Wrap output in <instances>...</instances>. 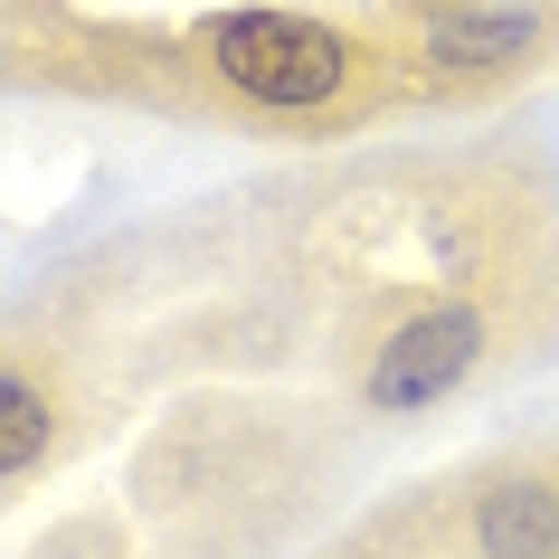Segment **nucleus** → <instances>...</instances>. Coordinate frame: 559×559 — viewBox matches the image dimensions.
<instances>
[{
    "mask_svg": "<svg viewBox=\"0 0 559 559\" xmlns=\"http://www.w3.org/2000/svg\"><path fill=\"white\" fill-rule=\"evenodd\" d=\"M304 209L323 380L360 427L445 417L559 360V162L531 133L389 152Z\"/></svg>",
    "mask_w": 559,
    "mask_h": 559,
    "instance_id": "1",
    "label": "nucleus"
},
{
    "mask_svg": "<svg viewBox=\"0 0 559 559\" xmlns=\"http://www.w3.org/2000/svg\"><path fill=\"white\" fill-rule=\"evenodd\" d=\"M10 86L285 152H332L389 115H417L380 20H332L295 0H228L200 20H38L10 38Z\"/></svg>",
    "mask_w": 559,
    "mask_h": 559,
    "instance_id": "2",
    "label": "nucleus"
},
{
    "mask_svg": "<svg viewBox=\"0 0 559 559\" xmlns=\"http://www.w3.org/2000/svg\"><path fill=\"white\" fill-rule=\"evenodd\" d=\"M352 437L342 399H180L133 455V522L162 559H265L323 512Z\"/></svg>",
    "mask_w": 559,
    "mask_h": 559,
    "instance_id": "3",
    "label": "nucleus"
},
{
    "mask_svg": "<svg viewBox=\"0 0 559 559\" xmlns=\"http://www.w3.org/2000/svg\"><path fill=\"white\" fill-rule=\"evenodd\" d=\"M105 342L67 304H10L0 313V502L38 493L105 437Z\"/></svg>",
    "mask_w": 559,
    "mask_h": 559,
    "instance_id": "4",
    "label": "nucleus"
},
{
    "mask_svg": "<svg viewBox=\"0 0 559 559\" xmlns=\"http://www.w3.org/2000/svg\"><path fill=\"white\" fill-rule=\"evenodd\" d=\"M380 29L417 115H484L559 67V0H389Z\"/></svg>",
    "mask_w": 559,
    "mask_h": 559,
    "instance_id": "5",
    "label": "nucleus"
},
{
    "mask_svg": "<svg viewBox=\"0 0 559 559\" xmlns=\"http://www.w3.org/2000/svg\"><path fill=\"white\" fill-rule=\"evenodd\" d=\"M437 531H445V559H559L550 437L493 445V455L437 474Z\"/></svg>",
    "mask_w": 559,
    "mask_h": 559,
    "instance_id": "6",
    "label": "nucleus"
},
{
    "mask_svg": "<svg viewBox=\"0 0 559 559\" xmlns=\"http://www.w3.org/2000/svg\"><path fill=\"white\" fill-rule=\"evenodd\" d=\"M20 559H162L143 540V522H123V512H67V522H48Z\"/></svg>",
    "mask_w": 559,
    "mask_h": 559,
    "instance_id": "7",
    "label": "nucleus"
},
{
    "mask_svg": "<svg viewBox=\"0 0 559 559\" xmlns=\"http://www.w3.org/2000/svg\"><path fill=\"white\" fill-rule=\"evenodd\" d=\"M550 474H559V437H550Z\"/></svg>",
    "mask_w": 559,
    "mask_h": 559,
    "instance_id": "8",
    "label": "nucleus"
}]
</instances>
